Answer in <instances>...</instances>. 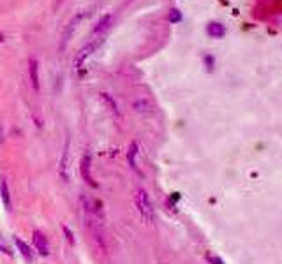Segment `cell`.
Instances as JSON below:
<instances>
[{
	"instance_id": "cell-9",
	"label": "cell",
	"mask_w": 282,
	"mask_h": 264,
	"mask_svg": "<svg viewBox=\"0 0 282 264\" xmlns=\"http://www.w3.org/2000/svg\"><path fill=\"white\" fill-rule=\"evenodd\" d=\"M111 22H113V16H111V15L104 16V18H102L101 22L97 23V27H95V29H94V36H97V34L106 32V30L109 29V25H111Z\"/></svg>"
},
{
	"instance_id": "cell-1",
	"label": "cell",
	"mask_w": 282,
	"mask_h": 264,
	"mask_svg": "<svg viewBox=\"0 0 282 264\" xmlns=\"http://www.w3.org/2000/svg\"><path fill=\"white\" fill-rule=\"evenodd\" d=\"M134 206H136L141 220L145 222V224H152L156 215H154V208L149 199V194L143 189H137L136 192H134Z\"/></svg>"
},
{
	"instance_id": "cell-16",
	"label": "cell",
	"mask_w": 282,
	"mask_h": 264,
	"mask_svg": "<svg viewBox=\"0 0 282 264\" xmlns=\"http://www.w3.org/2000/svg\"><path fill=\"white\" fill-rule=\"evenodd\" d=\"M206 259L210 260V262H214V264H222V260L221 259H217L215 255H206Z\"/></svg>"
},
{
	"instance_id": "cell-17",
	"label": "cell",
	"mask_w": 282,
	"mask_h": 264,
	"mask_svg": "<svg viewBox=\"0 0 282 264\" xmlns=\"http://www.w3.org/2000/svg\"><path fill=\"white\" fill-rule=\"evenodd\" d=\"M2 41H4V36H2V34H0V43H2Z\"/></svg>"
},
{
	"instance_id": "cell-4",
	"label": "cell",
	"mask_w": 282,
	"mask_h": 264,
	"mask_svg": "<svg viewBox=\"0 0 282 264\" xmlns=\"http://www.w3.org/2000/svg\"><path fill=\"white\" fill-rule=\"evenodd\" d=\"M29 76H30V83H32L34 90L39 92V64H37L36 58H30L29 60Z\"/></svg>"
},
{
	"instance_id": "cell-3",
	"label": "cell",
	"mask_w": 282,
	"mask_h": 264,
	"mask_svg": "<svg viewBox=\"0 0 282 264\" xmlns=\"http://www.w3.org/2000/svg\"><path fill=\"white\" fill-rule=\"evenodd\" d=\"M32 239H34V246H36V250L41 253V255H48V253H50V245H48V239L43 232L34 231Z\"/></svg>"
},
{
	"instance_id": "cell-13",
	"label": "cell",
	"mask_w": 282,
	"mask_h": 264,
	"mask_svg": "<svg viewBox=\"0 0 282 264\" xmlns=\"http://www.w3.org/2000/svg\"><path fill=\"white\" fill-rule=\"evenodd\" d=\"M168 18H170V23H178L182 20V15H180V11H178V9H171Z\"/></svg>"
},
{
	"instance_id": "cell-2",
	"label": "cell",
	"mask_w": 282,
	"mask_h": 264,
	"mask_svg": "<svg viewBox=\"0 0 282 264\" xmlns=\"http://www.w3.org/2000/svg\"><path fill=\"white\" fill-rule=\"evenodd\" d=\"M80 173H81V178L85 180L87 185H90L92 189H97V183L94 182V176H92V159L90 154H85L80 161Z\"/></svg>"
},
{
	"instance_id": "cell-11",
	"label": "cell",
	"mask_w": 282,
	"mask_h": 264,
	"mask_svg": "<svg viewBox=\"0 0 282 264\" xmlns=\"http://www.w3.org/2000/svg\"><path fill=\"white\" fill-rule=\"evenodd\" d=\"M65 168H67V147H65L64 157H62V162H60V176L64 180H67V173H65Z\"/></svg>"
},
{
	"instance_id": "cell-6",
	"label": "cell",
	"mask_w": 282,
	"mask_h": 264,
	"mask_svg": "<svg viewBox=\"0 0 282 264\" xmlns=\"http://www.w3.org/2000/svg\"><path fill=\"white\" fill-rule=\"evenodd\" d=\"M94 50H95V43H90V44H87V46H85V48H81L80 53H78V55H76V58H74V67H76V69L80 67V65L83 64L85 58H87L88 55H90Z\"/></svg>"
},
{
	"instance_id": "cell-10",
	"label": "cell",
	"mask_w": 282,
	"mask_h": 264,
	"mask_svg": "<svg viewBox=\"0 0 282 264\" xmlns=\"http://www.w3.org/2000/svg\"><path fill=\"white\" fill-rule=\"evenodd\" d=\"M136 154H137V143L134 141V143H130L129 150H127V161H129V166L132 169H137V166H136Z\"/></svg>"
},
{
	"instance_id": "cell-15",
	"label": "cell",
	"mask_w": 282,
	"mask_h": 264,
	"mask_svg": "<svg viewBox=\"0 0 282 264\" xmlns=\"http://www.w3.org/2000/svg\"><path fill=\"white\" fill-rule=\"evenodd\" d=\"M205 64H206V69H208V71H212V69H214V57H205Z\"/></svg>"
},
{
	"instance_id": "cell-12",
	"label": "cell",
	"mask_w": 282,
	"mask_h": 264,
	"mask_svg": "<svg viewBox=\"0 0 282 264\" xmlns=\"http://www.w3.org/2000/svg\"><path fill=\"white\" fill-rule=\"evenodd\" d=\"M101 99L104 100L106 104H108L109 107H111V111L115 114H118V109H116V104H115V100H111V97L108 95V93H101Z\"/></svg>"
},
{
	"instance_id": "cell-5",
	"label": "cell",
	"mask_w": 282,
	"mask_h": 264,
	"mask_svg": "<svg viewBox=\"0 0 282 264\" xmlns=\"http://www.w3.org/2000/svg\"><path fill=\"white\" fill-rule=\"evenodd\" d=\"M15 243H16V246H18L20 253L23 255V259L29 260V262H34V252H32V248H30V246L27 245V243L23 241L22 238H18V236H15Z\"/></svg>"
},
{
	"instance_id": "cell-7",
	"label": "cell",
	"mask_w": 282,
	"mask_h": 264,
	"mask_svg": "<svg viewBox=\"0 0 282 264\" xmlns=\"http://www.w3.org/2000/svg\"><path fill=\"white\" fill-rule=\"evenodd\" d=\"M206 32H208V36H212V37H222L226 34V29H224V25L222 23H217V22H212V23H208L206 25Z\"/></svg>"
},
{
	"instance_id": "cell-8",
	"label": "cell",
	"mask_w": 282,
	"mask_h": 264,
	"mask_svg": "<svg viewBox=\"0 0 282 264\" xmlns=\"http://www.w3.org/2000/svg\"><path fill=\"white\" fill-rule=\"evenodd\" d=\"M0 196H2V201H4V206L8 210H11V192H9L8 182L4 178H0Z\"/></svg>"
},
{
	"instance_id": "cell-14",
	"label": "cell",
	"mask_w": 282,
	"mask_h": 264,
	"mask_svg": "<svg viewBox=\"0 0 282 264\" xmlns=\"http://www.w3.org/2000/svg\"><path fill=\"white\" fill-rule=\"evenodd\" d=\"M62 229H64L65 239H67V241L71 243V245H74V243H76V241H74V236H73V232L69 231V227H67V225H64V227H62Z\"/></svg>"
}]
</instances>
